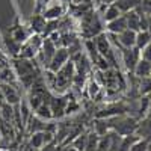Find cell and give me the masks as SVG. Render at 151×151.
<instances>
[{"mask_svg": "<svg viewBox=\"0 0 151 151\" xmlns=\"http://www.w3.org/2000/svg\"><path fill=\"white\" fill-rule=\"evenodd\" d=\"M86 141H88V132H83L80 134H77L74 137V139L71 141V145L77 150V151H85L86 148Z\"/></svg>", "mask_w": 151, "mask_h": 151, "instance_id": "d4e9b609", "label": "cell"}, {"mask_svg": "<svg viewBox=\"0 0 151 151\" xmlns=\"http://www.w3.org/2000/svg\"><path fill=\"white\" fill-rule=\"evenodd\" d=\"M42 41H44V38H42L41 35H35V33H33L26 42L21 44L20 52H18V56H17V58L33 60V59L38 56V53H40L41 45H42Z\"/></svg>", "mask_w": 151, "mask_h": 151, "instance_id": "277c9868", "label": "cell"}, {"mask_svg": "<svg viewBox=\"0 0 151 151\" xmlns=\"http://www.w3.org/2000/svg\"><path fill=\"white\" fill-rule=\"evenodd\" d=\"M94 44H95V48L100 56H103L107 62H113V50H112V45H110V40L107 33H100L98 36L94 38Z\"/></svg>", "mask_w": 151, "mask_h": 151, "instance_id": "8992f818", "label": "cell"}, {"mask_svg": "<svg viewBox=\"0 0 151 151\" xmlns=\"http://www.w3.org/2000/svg\"><path fill=\"white\" fill-rule=\"evenodd\" d=\"M45 24H47V20L44 18V15L40 14V12H35V14L30 17L29 29L35 35H42L44 30H45Z\"/></svg>", "mask_w": 151, "mask_h": 151, "instance_id": "5bb4252c", "label": "cell"}, {"mask_svg": "<svg viewBox=\"0 0 151 151\" xmlns=\"http://www.w3.org/2000/svg\"><path fill=\"white\" fill-rule=\"evenodd\" d=\"M151 42V33L150 32H147V30H139L136 33V44H134V47L137 48V50H142L148 45Z\"/></svg>", "mask_w": 151, "mask_h": 151, "instance_id": "7402d4cb", "label": "cell"}, {"mask_svg": "<svg viewBox=\"0 0 151 151\" xmlns=\"http://www.w3.org/2000/svg\"><path fill=\"white\" fill-rule=\"evenodd\" d=\"M5 103V97H3V92H2V89H0V106H2Z\"/></svg>", "mask_w": 151, "mask_h": 151, "instance_id": "d6a6232c", "label": "cell"}, {"mask_svg": "<svg viewBox=\"0 0 151 151\" xmlns=\"http://www.w3.org/2000/svg\"><path fill=\"white\" fill-rule=\"evenodd\" d=\"M45 127H47V124H45V121L44 119H41V118H38L36 115H30V118L27 119V122H26V129H27V132L32 134V133H38V132H44L45 130Z\"/></svg>", "mask_w": 151, "mask_h": 151, "instance_id": "ac0fdd59", "label": "cell"}, {"mask_svg": "<svg viewBox=\"0 0 151 151\" xmlns=\"http://www.w3.org/2000/svg\"><path fill=\"white\" fill-rule=\"evenodd\" d=\"M136 33H137V32H133V30H130V29H125V30H122L121 33L115 35V38H116L115 42L119 44L121 48H132V47H134V44H136Z\"/></svg>", "mask_w": 151, "mask_h": 151, "instance_id": "4fadbf2b", "label": "cell"}, {"mask_svg": "<svg viewBox=\"0 0 151 151\" xmlns=\"http://www.w3.org/2000/svg\"><path fill=\"white\" fill-rule=\"evenodd\" d=\"M86 2H91V0H71L70 5H80V3H86Z\"/></svg>", "mask_w": 151, "mask_h": 151, "instance_id": "1f68e13d", "label": "cell"}, {"mask_svg": "<svg viewBox=\"0 0 151 151\" xmlns=\"http://www.w3.org/2000/svg\"><path fill=\"white\" fill-rule=\"evenodd\" d=\"M110 147V132L104 136L98 137V145H97V151H109Z\"/></svg>", "mask_w": 151, "mask_h": 151, "instance_id": "f1b7e54d", "label": "cell"}, {"mask_svg": "<svg viewBox=\"0 0 151 151\" xmlns=\"http://www.w3.org/2000/svg\"><path fill=\"white\" fill-rule=\"evenodd\" d=\"M70 60V52H68V48L65 47H58L56 48V52L52 58V60H50V64L47 67V71L50 73H58L62 67H64L67 62Z\"/></svg>", "mask_w": 151, "mask_h": 151, "instance_id": "9c48e42d", "label": "cell"}, {"mask_svg": "<svg viewBox=\"0 0 151 151\" xmlns=\"http://www.w3.org/2000/svg\"><path fill=\"white\" fill-rule=\"evenodd\" d=\"M151 139H145V137H139L132 147L130 151H148V145H150Z\"/></svg>", "mask_w": 151, "mask_h": 151, "instance_id": "83f0119b", "label": "cell"}, {"mask_svg": "<svg viewBox=\"0 0 151 151\" xmlns=\"http://www.w3.org/2000/svg\"><path fill=\"white\" fill-rule=\"evenodd\" d=\"M65 11H67V6L64 2H60V0H52L48 5L44 6L41 14L44 15V18L47 21H50V20H60L62 15H65Z\"/></svg>", "mask_w": 151, "mask_h": 151, "instance_id": "52a82bcc", "label": "cell"}, {"mask_svg": "<svg viewBox=\"0 0 151 151\" xmlns=\"http://www.w3.org/2000/svg\"><path fill=\"white\" fill-rule=\"evenodd\" d=\"M92 124H94L92 132H94L97 136H104V134H107V133L110 132L109 122H107V119H104V118H95Z\"/></svg>", "mask_w": 151, "mask_h": 151, "instance_id": "ffe728a7", "label": "cell"}, {"mask_svg": "<svg viewBox=\"0 0 151 151\" xmlns=\"http://www.w3.org/2000/svg\"><path fill=\"white\" fill-rule=\"evenodd\" d=\"M0 89L3 92L5 97V103L11 104V106H17L21 101V97L18 89L14 86V83H0Z\"/></svg>", "mask_w": 151, "mask_h": 151, "instance_id": "8fae6325", "label": "cell"}, {"mask_svg": "<svg viewBox=\"0 0 151 151\" xmlns=\"http://www.w3.org/2000/svg\"><path fill=\"white\" fill-rule=\"evenodd\" d=\"M122 14V12L118 9V6L115 5V3H109L106 8H104V11H103V15H101V18L106 21V23H109V21H112V20H115V18H118L119 15Z\"/></svg>", "mask_w": 151, "mask_h": 151, "instance_id": "d6986e66", "label": "cell"}, {"mask_svg": "<svg viewBox=\"0 0 151 151\" xmlns=\"http://www.w3.org/2000/svg\"><path fill=\"white\" fill-rule=\"evenodd\" d=\"M8 35H9L15 42H18V44L21 45V44L26 42L33 33L30 32L29 26H24L23 23H20V18H15L14 24H12V26L9 27V30H8Z\"/></svg>", "mask_w": 151, "mask_h": 151, "instance_id": "5b68a950", "label": "cell"}, {"mask_svg": "<svg viewBox=\"0 0 151 151\" xmlns=\"http://www.w3.org/2000/svg\"><path fill=\"white\" fill-rule=\"evenodd\" d=\"M139 59H141V50H137L136 47L122 48V62L130 74H133V70L136 64L139 62Z\"/></svg>", "mask_w": 151, "mask_h": 151, "instance_id": "30bf717a", "label": "cell"}, {"mask_svg": "<svg viewBox=\"0 0 151 151\" xmlns=\"http://www.w3.org/2000/svg\"><path fill=\"white\" fill-rule=\"evenodd\" d=\"M127 29V21H125V17L124 14H121L118 18L112 20L109 23H106V32L107 33H112V35H118L121 33L122 30Z\"/></svg>", "mask_w": 151, "mask_h": 151, "instance_id": "2e32d148", "label": "cell"}, {"mask_svg": "<svg viewBox=\"0 0 151 151\" xmlns=\"http://www.w3.org/2000/svg\"><path fill=\"white\" fill-rule=\"evenodd\" d=\"M29 145L35 150L40 151L44 145H45V137H44V132H38V133H32L30 139H29Z\"/></svg>", "mask_w": 151, "mask_h": 151, "instance_id": "cb8c5ba5", "label": "cell"}, {"mask_svg": "<svg viewBox=\"0 0 151 151\" xmlns=\"http://www.w3.org/2000/svg\"><path fill=\"white\" fill-rule=\"evenodd\" d=\"M80 27L85 38H95L100 33H103V24L94 9L86 12L83 17H80Z\"/></svg>", "mask_w": 151, "mask_h": 151, "instance_id": "3957f363", "label": "cell"}, {"mask_svg": "<svg viewBox=\"0 0 151 151\" xmlns=\"http://www.w3.org/2000/svg\"><path fill=\"white\" fill-rule=\"evenodd\" d=\"M11 64H12V70H14L17 79L26 89H30V86L35 83V80L41 76L40 70L35 65V62L30 59L12 58Z\"/></svg>", "mask_w": 151, "mask_h": 151, "instance_id": "6da1fadb", "label": "cell"}, {"mask_svg": "<svg viewBox=\"0 0 151 151\" xmlns=\"http://www.w3.org/2000/svg\"><path fill=\"white\" fill-rule=\"evenodd\" d=\"M113 3L118 6V9L122 12V14H125V12H129V11H133V9L139 8L141 0H115Z\"/></svg>", "mask_w": 151, "mask_h": 151, "instance_id": "44dd1931", "label": "cell"}, {"mask_svg": "<svg viewBox=\"0 0 151 151\" xmlns=\"http://www.w3.org/2000/svg\"><path fill=\"white\" fill-rule=\"evenodd\" d=\"M125 21H127V29L133 32H139L141 30V11L139 9H133L124 14Z\"/></svg>", "mask_w": 151, "mask_h": 151, "instance_id": "9a60e30c", "label": "cell"}, {"mask_svg": "<svg viewBox=\"0 0 151 151\" xmlns=\"http://www.w3.org/2000/svg\"><path fill=\"white\" fill-rule=\"evenodd\" d=\"M139 94L142 97H147L151 94V77L139 79Z\"/></svg>", "mask_w": 151, "mask_h": 151, "instance_id": "4316f807", "label": "cell"}, {"mask_svg": "<svg viewBox=\"0 0 151 151\" xmlns=\"http://www.w3.org/2000/svg\"><path fill=\"white\" fill-rule=\"evenodd\" d=\"M33 112H35V115H36L38 118H41V119H44V121H52V119H53L52 109H50V101L42 103L40 107H36Z\"/></svg>", "mask_w": 151, "mask_h": 151, "instance_id": "603a6c76", "label": "cell"}, {"mask_svg": "<svg viewBox=\"0 0 151 151\" xmlns=\"http://www.w3.org/2000/svg\"><path fill=\"white\" fill-rule=\"evenodd\" d=\"M56 48L58 47L53 44V41L50 40V38H44L41 50H40V53H38V56H40V59H41V64L45 65V68L48 67L50 60H52V58H53V55L56 52Z\"/></svg>", "mask_w": 151, "mask_h": 151, "instance_id": "7c38bea8", "label": "cell"}, {"mask_svg": "<svg viewBox=\"0 0 151 151\" xmlns=\"http://www.w3.org/2000/svg\"><path fill=\"white\" fill-rule=\"evenodd\" d=\"M98 137L94 132H88V141H86V148L85 151H97V145H98Z\"/></svg>", "mask_w": 151, "mask_h": 151, "instance_id": "484cf974", "label": "cell"}, {"mask_svg": "<svg viewBox=\"0 0 151 151\" xmlns=\"http://www.w3.org/2000/svg\"><path fill=\"white\" fill-rule=\"evenodd\" d=\"M0 151H8V150H0Z\"/></svg>", "mask_w": 151, "mask_h": 151, "instance_id": "836d02e7", "label": "cell"}, {"mask_svg": "<svg viewBox=\"0 0 151 151\" xmlns=\"http://www.w3.org/2000/svg\"><path fill=\"white\" fill-rule=\"evenodd\" d=\"M103 88L100 86L95 80H89V83H88V94H89L91 98H95L98 92H101Z\"/></svg>", "mask_w": 151, "mask_h": 151, "instance_id": "f546056e", "label": "cell"}, {"mask_svg": "<svg viewBox=\"0 0 151 151\" xmlns=\"http://www.w3.org/2000/svg\"><path fill=\"white\" fill-rule=\"evenodd\" d=\"M67 103H68V94L52 95L50 97V109H52L53 119H62L65 116Z\"/></svg>", "mask_w": 151, "mask_h": 151, "instance_id": "ba28073f", "label": "cell"}, {"mask_svg": "<svg viewBox=\"0 0 151 151\" xmlns=\"http://www.w3.org/2000/svg\"><path fill=\"white\" fill-rule=\"evenodd\" d=\"M141 58L145 59V60H150V62H151V42L142 50V52H141Z\"/></svg>", "mask_w": 151, "mask_h": 151, "instance_id": "4dcf8cb0", "label": "cell"}, {"mask_svg": "<svg viewBox=\"0 0 151 151\" xmlns=\"http://www.w3.org/2000/svg\"><path fill=\"white\" fill-rule=\"evenodd\" d=\"M109 122V129L110 132L116 133L119 136H129V134H134L137 130V122L134 118L132 116H125V115H116L107 118Z\"/></svg>", "mask_w": 151, "mask_h": 151, "instance_id": "7a4b0ae2", "label": "cell"}, {"mask_svg": "<svg viewBox=\"0 0 151 151\" xmlns=\"http://www.w3.org/2000/svg\"><path fill=\"white\" fill-rule=\"evenodd\" d=\"M133 76H136L137 79H145V77H151V62L145 60V59H139V62L136 64L134 70H133Z\"/></svg>", "mask_w": 151, "mask_h": 151, "instance_id": "e0dca14e", "label": "cell"}]
</instances>
